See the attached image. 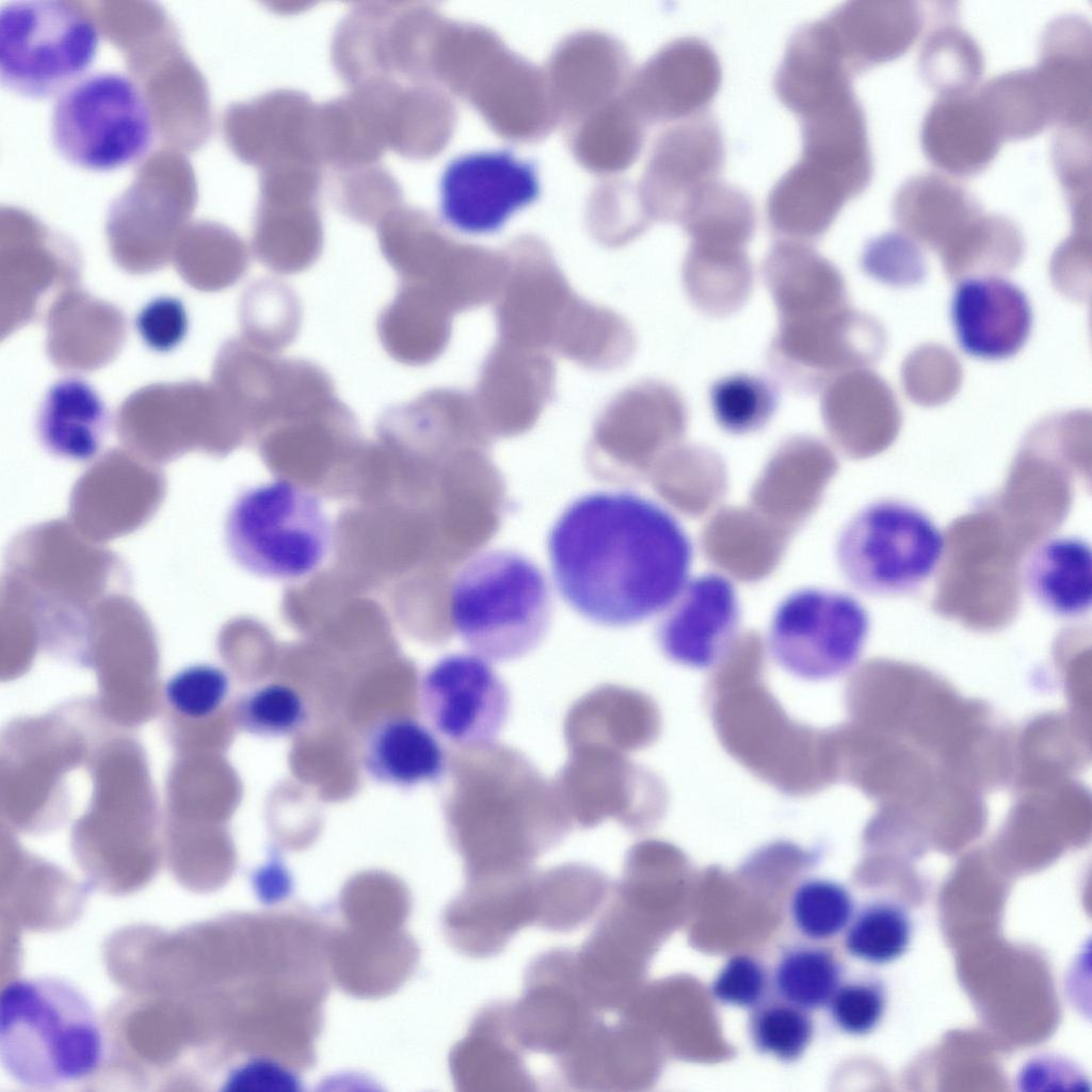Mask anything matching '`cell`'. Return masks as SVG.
Wrapping results in <instances>:
<instances>
[{
  "label": "cell",
  "instance_id": "cell-1",
  "mask_svg": "<svg viewBox=\"0 0 1092 1092\" xmlns=\"http://www.w3.org/2000/svg\"><path fill=\"white\" fill-rule=\"evenodd\" d=\"M562 598L587 620L627 627L664 612L688 579L690 537L656 501L632 492H594L569 503L548 534Z\"/></svg>",
  "mask_w": 1092,
  "mask_h": 1092
},
{
  "label": "cell",
  "instance_id": "cell-2",
  "mask_svg": "<svg viewBox=\"0 0 1092 1092\" xmlns=\"http://www.w3.org/2000/svg\"><path fill=\"white\" fill-rule=\"evenodd\" d=\"M457 748L456 833L466 880L531 870L573 830L552 780L496 740Z\"/></svg>",
  "mask_w": 1092,
  "mask_h": 1092
},
{
  "label": "cell",
  "instance_id": "cell-3",
  "mask_svg": "<svg viewBox=\"0 0 1092 1092\" xmlns=\"http://www.w3.org/2000/svg\"><path fill=\"white\" fill-rule=\"evenodd\" d=\"M105 1039L86 996L57 977L16 979L0 996V1062L28 1088L82 1080L99 1067Z\"/></svg>",
  "mask_w": 1092,
  "mask_h": 1092
},
{
  "label": "cell",
  "instance_id": "cell-4",
  "mask_svg": "<svg viewBox=\"0 0 1092 1092\" xmlns=\"http://www.w3.org/2000/svg\"><path fill=\"white\" fill-rule=\"evenodd\" d=\"M503 257L493 301L497 338L585 367L605 348L614 310L579 296L549 251L534 241L517 242Z\"/></svg>",
  "mask_w": 1092,
  "mask_h": 1092
},
{
  "label": "cell",
  "instance_id": "cell-5",
  "mask_svg": "<svg viewBox=\"0 0 1092 1092\" xmlns=\"http://www.w3.org/2000/svg\"><path fill=\"white\" fill-rule=\"evenodd\" d=\"M454 631L489 661L524 657L543 641L551 595L542 571L509 549L482 551L456 573L450 589Z\"/></svg>",
  "mask_w": 1092,
  "mask_h": 1092
},
{
  "label": "cell",
  "instance_id": "cell-6",
  "mask_svg": "<svg viewBox=\"0 0 1092 1092\" xmlns=\"http://www.w3.org/2000/svg\"><path fill=\"white\" fill-rule=\"evenodd\" d=\"M224 540L232 560L267 579L299 580L324 562L332 528L320 499L288 480L244 489L230 505Z\"/></svg>",
  "mask_w": 1092,
  "mask_h": 1092
},
{
  "label": "cell",
  "instance_id": "cell-7",
  "mask_svg": "<svg viewBox=\"0 0 1092 1092\" xmlns=\"http://www.w3.org/2000/svg\"><path fill=\"white\" fill-rule=\"evenodd\" d=\"M945 537L919 508L879 499L860 509L842 527L836 559L847 581L872 596H900L919 590L936 572Z\"/></svg>",
  "mask_w": 1092,
  "mask_h": 1092
},
{
  "label": "cell",
  "instance_id": "cell-8",
  "mask_svg": "<svg viewBox=\"0 0 1092 1092\" xmlns=\"http://www.w3.org/2000/svg\"><path fill=\"white\" fill-rule=\"evenodd\" d=\"M149 105L127 75L99 71L81 77L58 95L51 140L67 162L110 171L142 158L154 139Z\"/></svg>",
  "mask_w": 1092,
  "mask_h": 1092
},
{
  "label": "cell",
  "instance_id": "cell-9",
  "mask_svg": "<svg viewBox=\"0 0 1092 1092\" xmlns=\"http://www.w3.org/2000/svg\"><path fill=\"white\" fill-rule=\"evenodd\" d=\"M99 32L77 4L18 0L0 11V79L30 98L60 94L81 78L96 58Z\"/></svg>",
  "mask_w": 1092,
  "mask_h": 1092
},
{
  "label": "cell",
  "instance_id": "cell-10",
  "mask_svg": "<svg viewBox=\"0 0 1092 1092\" xmlns=\"http://www.w3.org/2000/svg\"><path fill=\"white\" fill-rule=\"evenodd\" d=\"M869 626L868 612L854 596L828 589H799L775 607L768 628V651L791 675L826 680L856 663Z\"/></svg>",
  "mask_w": 1092,
  "mask_h": 1092
},
{
  "label": "cell",
  "instance_id": "cell-11",
  "mask_svg": "<svg viewBox=\"0 0 1092 1092\" xmlns=\"http://www.w3.org/2000/svg\"><path fill=\"white\" fill-rule=\"evenodd\" d=\"M379 242L399 285L425 291L454 316L493 302L498 292L503 255L457 244L417 219L384 224Z\"/></svg>",
  "mask_w": 1092,
  "mask_h": 1092
},
{
  "label": "cell",
  "instance_id": "cell-12",
  "mask_svg": "<svg viewBox=\"0 0 1092 1092\" xmlns=\"http://www.w3.org/2000/svg\"><path fill=\"white\" fill-rule=\"evenodd\" d=\"M418 695L434 732L455 746L495 740L510 711L507 685L475 653L438 659L422 675Z\"/></svg>",
  "mask_w": 1092,
  "mask_h": 1092
},
{
  "label": "cell",
  "instance_id": "cell-13",
  "mask_svg": "<svg viewBox=\"0 0 1092 1092\" xmlns=\"http://www.w3.org/2000/svg\"><path fill=\"white\" fill-rule=\"evenodd\" d=\"M576 970L574 951L550 949L528 966L523 994L510 1003L512 1032L525 1050L557 1058L598 1019Z\"/></svg>",
  "mask_w": 1092,
  "mask_h": 1092
},
{
  "label": "cell",
  "instance_id": "cell-14",
  "mask_svg": "<svg viewBox=\"0 0 1092 1092\" xmlns=\"http://www.w3.org/2000/svg\"><path fill=\"white\" fill-rule=\"evenodd\" d=\"M535 167L511 151L493 150L457 157L440 179V213L454 229L491 234L537 197Z\"/></svg>",
  "mask_w": 1092,
  "mask_h": 1092
},
{
  "label": "cell",
  "instance_id": "cell-15",
  "mask_svg": "<svg viewBox=\"0 0 1092 1092\" xmlns=\"http://www.w3.org/2000/svg\"><path fill=\"white\" fill-rule=\"evenodd\" d=\"M736 589L726 576L705 573L689 578L657 627L660 649L671 661L709 669L724 657L739 625Z\"/></svg>",
  "mask_w": 1092,
  "mask_h": 1092
},
{
  "label": "cell",
  "instance_id": "cell-16",
  "mask_svg": "<svg viewBox=\"0 0 1092 1092\" xmlns=\"http://www.w3.org/2000/svg\"><path fill=\"white\" fill-rule=\"evenodd\" d=\"M555 385L549 353L497 338L471 395L486 429L516 434L535 423L551 401Z\"/></svg>",
  "mask_w": 1092,
  "mask_h": 1092
},
{
  "label": "cell",
  "instance_id": "cell-17",
  "mask_svg": "<svg viewBox=\"0 0 1092 1092\" xmlns=\"http://www.w3.org/2000/svg\"><path fill=\"white\" fill-rule=\"evenodd\" d=\"M568 759L552 780L574 828H593L607 819L635 829L639 820V771L619 749L568 746Z\"/></svg>",
  "mask_w": 1092,
  "mask_h": 1092
},
{
  "label": "cell",
  "instance_id": "cell-18",
  "mask_svg": "<svg viewBox=\"0 0 1092 1092\" xmlns=\"http://www.w3.org/2000/svg\"><path fill=\"white\" fill-rule=\"evenodd\" d=\"M534 870L466 880L446 913L452 944L466 956L485 959L500 953L521 929L534 925Z\"/></svg>",
  "mask_w": 1092,
  "mask_h": 1092
},
{
  "label": "cell",
  "instance_id": "cell-19",
  "mask_svg": "<svg viewBox=\"0 0 1092 1092\" xmlns=\"http://www.w3.org/2000/svg\"><path fill=\"white\" fill-rule=\"evenodd\" d=\"M951 322L966 354L1000 360L1015 355L1027 342L1032 308L1026 293L1000 276L963 279L953 291Z\"/></svg>",
  "mask_w": 1092,
  "mask_h": 1092
},
{
  "label": "cell",
  "instance_id": "cell-20",
  "mask_svg": "<svg viewBox=\"0 0 1092 1092\" xmlns=\"http://www.w3.org/2000/svg\"><path fill=\"white\" fill-rule=\"evenodd\" d=\"M853 324L845 307L780 321L768 351L773 373L796 392L822 391L854 358Z\"/></svg>",
  "mask_w": 1092,
  "mask_h": 1092
},
{
  "label": "cell",
  "instance_id": "cell-21",
  "mask_svg": "<svg viewBox=\"0 0 1092 1092\" xmlns=\"http://www.w3.org/2000/svg\"><path fill=\"white\" fill-rule=\"evenodd\" d=\"M724 160L722 134L710 114L701 113L668 129L651 167L654 214L677 222L688 202L718 181Z\"/></svg>",
  "mask_w": 1092,
  "mask_h": 1092
},
{
  "label": "cell",
  "instance_id": "cell-22",
  "mask_svg": "<svg viewBox=\"0 0 1092 1092\" xmlns=\"http://www.w3.org/2000/svg\"><path fill=\"white\" fill-rule=\"evenodd\" d=\"M852 75L824 18L798 29L774 78L780 101L799 119L853 94Z\"/></svg>",
  "mask_w": 1092,
  "mask_h": 1092
},
{
  "label": "cell",
  "instance_id": "cell-23",
  "mask_svg": "<svg viewBox=\"0 0 1092 1092\" xmlns=\"http://www.w3.org/2000/svg\"><path fill=\"white\" fill-rule=\"evenodd\" d=\"M454 1081L465 1092H526L535 1080L512 1032L510 1003L493 1002L473 1017L451 1057Z\"/></svg>",
  "mask_w": 1092,
  "mask_h": 1092
},
{
  "label": "cell",
  "instance_id": "cell-24",
  "mask_svg": "<svg viewBox=\"0 0 1092 1092\" xmlns=\"http://www.w3.org/2000/svg\"><path fill=\"white\" fill-rule=\"evenodd\" d=\"M853 76L904 53L922 29L912 2L850 1L824 17Z\"/></svg>",
  "mask_w": 1092,
  "mask_h": 1092
},
{
  "label": "cell",
  "instance_id": "cell-25",
  "mask_svg": "<svg viewBox=\"0 0 1092 1092\" xmlns=\"http://www.w3.org/2000/svg\"><path fill=\"white\" fill-rule=\"evenodd\" d=\"M1053 124L1090 128L1091 31L1080 17L1054 20L1045 30L1034 68Z\"/></svg>",
  "mask_w": 1092,
  "mask_h": 1092
},
{
  "label": "cell",
  "instance_id": "cell-26",
  "mask_svg": "<svg viewBox=\"0 0 1092 1092\" xmlns=\"http://www.w3.org/2000/svg\"><path fill=\"white\" fill-rule=\"evenodd\" d=\"M978 94L940 96L928 111L921 130L927 158L953 175L968 176L985 168L1001 143Z\"/></svg>",
  "mask_w": 1092,
  "mask_h": 1092
},
{
  "label": "cell",
  "instance_id": "cell-27",
  "mask_svg": "<svg viewBox=\"0 0 1092 1092\" xmlns=\"http://www.w3.org/2000/svg\"><path fill=\"white\" fill-rule=\"evenodd\" d=\"M364 770L373 781L412 788L440 781L448 770L435 733L410 717H386L368 730L362 750Z\"/></svg>",
  "mask_w": 1092,
  "mask_h": 1092
},
{
  "label": "cell",
  "instance_id": "cell-28",
  "mask_svg": "<svg viewBox=\"0 0 1092 1092\" xmlns=\"http://www.w3.org/2000/svg\"><path fill=\"white\" fill-rule=\"evenodd\" d=\"M762 276L780 321L844 307L838 271L807 243L780 240L764 260Z\"/></svg>",
  "mask_w": 1092,
  "mask_h": 1092
},
{
  "label": "cell",
  "instance_id": "cell-29",
  "mask_svg": "<svg viewBox=\"0 0 1092 1092\" xmlns=\"http://www.w3.org/2000/svg\"><path fill=\"white\" fill-rule=\"evenodd\" d=\"M1028 595L1046 612L1062 619L1087 614L1092 605V551L1075 535H1056L1035 544L1022 563Z\"/></svg>",
  "mask_w": 1092,
  "mask_h": 1092
},
{
  "label": "cell",
  "instance_id": "cell-30",
  "mask_svg": "<svg viewBox=\"0 0 1092 1092\" xmlns=\"http://www.w3.org/2000/svg\"><path fill=\"white\" fill-rule=\"evenodd\" d=\"M721 65L703 39L686 36L668 45L648 73L653 112L667 119H686L704 113L719 91Z\"/></svg>",
  "mask_w": 1092,
  "mask_h": 1092
},
{
  "label": "cell",
  "instance_id": "cell-31",
  "mask_svg": "<svg viewBox=\"0 0 1092 1092\" xmlns=\"http://www.w3.org/2000/svg\"><path fill=\"white\" fill-rule=\"evenodd\" d=\"M109 415L97 391L85 381L66 378L47 391L37 417V436L52 455L90 461L105 440Z\"/></svg>",
  "mask_w": 1092,
  "mask_h": 1092
},
{
  "label": "cell",
  "instance_id": "cell-32",
  "mask_svg": "<svg viewBox=\"0 0 1092 1092\" xmlns=\"http://www.w3.org/2000/svg\"><path fill=\"white\" fill-rule=\"evenodd\" d=\"M454 315L418 288L399 285L379 315L376 331L386 353L396 362L420 367L436 360L447 349Z\"/></svg>",
  "mask_w": 1092,
  "mask_h": 1092
},
{
  "label": "cell",
  "instance_id": "cell-33",
  "mask_svg": "<svg viewBox=\"0 0 1092 1092\" xmlns=\"http://www.w3.org/2000/svg\"><path fill=\"white\" fill-rule=\"evenodd\" d=\"M850 199L834 180L798 161L768 195V222L781 240L809 244L826 232Z\"/></svg>",
  "mask_w": 1092,
  "mask_h": 1092
},
{
  "label": "cell",
  "instance_id": "cell-34",
  "mask_svg": "<svg viewBox=\"0 0 1092 1092\" xmlns=\"http://www.w3.org/2000/svg\"><path fill=\"white\" fill-rule=\"evenodd\" d=\"M636 1037L626 1019L599 1018L569 1049L558 1057V1074L569 1089L624 1091L638 1082Z\"/></svg>",
  "mask_w": 1092,
  "mask_h": 1092
},
{
  "label": "cell",
  "instance_id": "cell-35",
  "mask_svg": "<svg viewBox=\"0 0 1092 1092\" xmlns=\"http://www.w3.org/2000/svg\"><path fill=\"white\" fill-rule=\"evenodd\" d=\"M609 881L598 869L565 863L534 871V925L555 932L574 930L589 921L605 902Z\"/></svg>",
  "mask_w": 1092,
  "mask_h": 1092
},
{
  "label": "cell",
  "instance_id": "cell-36",
  "mask_svg": "<svg viewBox=\"0 0 1092 1092\" xmlns=\"http://www.w3.org/2000/svg\"><path fill=\"white\" fill-rule=\"evenodd\" d=\"M642 701L633 691L604 685L569 708L564 722L567 746L597 744L625 752L642 744Z\"/></svg>",
  "mask_w": 1092,
  "mask_h": 1092
},
{
  "label": "cell",
  "instance_id": "cell-37",
  "mask_svg": "<svg viewBox=\"0 0 1092 1092\" xmlns=\"http://www.w3.org/2000/svg\"><path fill=\"white\" fill-rule=\"evenodd\" d=\"M682 284L697 309L725 317L740 309L751 294L752 263L744 248L690 244L682 263Z\"/></svg>",
  "mask_w": 1092,
  "mask_h": 1092
},
{
  "label": "cell",
  "instance_id": "cell-38",
  "mask_svg": "<svg viewBox=\"0 0 1092 1092\" xmlns=\"http://www.w3.org/2000/svg\"><path fill=\"white\" fill-rule=\"evenodd\" d=\"M677 222L691 238V244L745 248L756 218L745 192L718 180L688 202Z\"/></svg>",
  "mask_w": 1092,
  "mask_h": 1092
},
{
  "label": "cell",
  "instance_id": "cell-39",
  "mask_svg": "<svg viewBox=\"0 0 1092 1092\" xmlns=\"http://www.w3.org/2000/svg\"><path fill=\"white\" fill-rule=\"evenodd\" d=\"M977 94L1002 141L1033 136L1053 124L1034 68L997 76Z\"/></svg>",
  "mask_w": 1092,
  "mask_h": 1092
},
{
  "label": "cell",
  "instance_id": "cell-40",
  "mask_svg": "<svg viewBox=\"0 0 1092 1092\" xmlns=\"http://www.w3.org/2000/svg\"><path fill=\"white\" fill-rule=\"evenodd\" d=\"M842 975V964L831 949L797 944L778 957L773 985L781 999L809 1012L828 1006Z\"/></svg>",
  "mask_w": 1092,
  "mask_h": 1092
},
{
  "label": "cell",
  "instance_id": "cell-41",
  "mask_svg": "<svg viewBox=\"0 0 1092 1092\" xmlns=\"http://www.w3.org/2000/svg\"><path fill=\"white\" fill-rule=\"evenodd\" d=\"M302 307L294 291L280 280L264 278L252 284L241 303L245 341L278 354L296 338Z\"/></svg>",
  "mask_w": 1092,
  "mask_h": 1092
},
{
  "label": "cell",
  "instance_id": "cell-42",
  "mask_svg": "<svg viewBox=\"0 0 1092 1092\" xmlns=\"http://www.w3.org/2000/svg\"><path fill=\"white\" fill-rule=\"evenodd\" d=\"M894 210L908 226L946 227L960 225L980 213L975 198L960 184L937 174H921L898 190Z\"/></svg>",
  "mask_w": 1092,
  "mask_h": 1092
},
{
  "label": "cell",
  "instance_id": "cell-43",
  "mask_svg": "<svg viewBox=\"0 0 1092 1092\" xmlns=\"http://www.w3.org/2000/svg\"><path fill=\"white\" fill-rule=\"evenodd\" d=\"M918 67L922 79L940 96L964 95L974 92L983 71V59L970 36L947 25L928 36Z\"/></svg>",
  "mask_w": 1092,
  "mask_h": 1092
},
{
  "label": "cell",
  "instance_id": "cell-44",
  "mask_svg": "<svg viewBox=\"0 0 1092 1092\" xmlns=\"http://www.w3.org/2000/svg\"><path fill=\"white\" fill-rule=\"evenodd\" d=\"M912 938V921L898 904L877 901L865 905L848 925L844 946L853 958L876 965L890 963L905 953Z\"/></svg>",
  "mask_w": 1092,
  "mask_h": 1092
},
{
  "label": "cell",
  "instance_id": "cell-45",
  "mask_svg": "<svg viewBox=\"0 0 1092 1092\" xmlns=\"http://www.w3.org/2000/svg\"><path fill=\"white\" fill-rule=\"evenodd\" d=\"M710 405L717 423L736 435L765 427L778 404V392L769 380L739 373L717 381L710 389Z\"/></svg>",
  "mask_w": 1092,
  "mask_h": 1092
},
{
  "label": "cell",
  "instance_id": "cell-46",
  "mask_svg": "<svg viewBox=\"0 0 1092 1092\" xmlns=\"http://www.w3.org/2000/svg\"><path fill=\"white\" fill-rule=\"evenodd\" d=\"M749 1034L758 1053L791 1063L812 1043L814 1022L808 1011L781 998L764 1000L752 1009Z\"/></svg>",
  "mask_w": 1092,
  "mask_h": 1092
},
{
  "label": "cell",
  "instance_id": "cell-47",
  "mask_svg": "<svg viewBox=\"0 0 1092 1092\" xmlns=\"http://www.w3.org/2000/svg\"><path fill=\"white\" fill-rule=\"evenodd\" d=\"M854 914V901L842 884L823 878L802 881L790 900L796 929L813 941H824L844 931Z\"/></svg>",
  "mask_w": 1092,
  "mask_h": 1092
},
{
  "label": "cell",
  "instance_id": "cell-48",
  "mask_svg": "<svg viewBox=\"0 0 1092 1092\" xmlns=\"http://www.w3.org/2000/svg\"><path fill=\"white\" fill-rule=\"evenodd\" d=\"M236 720L245 732L260 737H284L298 732L307 720L300 693L283 682H266L246 692L237 703Z\"/></svg>",
  "mask_w": 1092,
  "mask_h": 1092
},
{
  "label": "cell",
  "instance_id": "cell-49",
  "mask_svg": "<svg viewBox=\"0 0 1092 1092\" xmlns=\"http://www.w3.org/2000/svg\"><path fill=\"white\" fill-rule=\"evenodd\" d=\"M826 1008L831 1022L840 1032L866 1035L884 1016L886 993L883 984L872 978L841 982Z\"/></svg>",
  "mask_w": 1092,
  "mask_h": 1092
},
{
  "label": "cell",
  "instance_id": "cell-50",
  "mask_svg": "<svg viewBox=\"0 0 1092 1092\" xmlns=\"http://www.w3.org/2000/svg\"><path fill=\"white\" fill-rule=\"evenodd\" d=\"M229 691L227 674L210 664L190 665L177 672L165 686L167 702L181 714L204 718L213 713Z\"/></svg>",
  "mask_w": 1092,
  "mask_h": 1092
},
{
  "label": "cell",
  "instance_id": "cell-51",
  "mask_svg": "<svg viewBox=\"0 0 1092 1092\" xmlns=\"http://www.w3.org/2000/svg\"><path fill=\"white\" fill-rule=\"evenodd\" d=\"M768 975L759 960L739 953L726 960L710 986L712 997L722 1005L753 1009L765 1000Z\"/></svg>",
  "mask_w": 1092,
  "mask_h": 1092
},
{
  "label": "cell",
  "instance_id": "cell-52",
  "mask_svg": "<svg viewBox=\"0 0 1092 1092\" xmlns=\"http://www.w3.org/2000/svg\"><path fill=\"white\" fill-rule=\"evenodd\" d=\"M189 319L183 303L170 295L147 302L135 318V328L152 351L165 353L177 348L188 333Z\"/></svg>",
  "mask_w": 1092,
  "mask_h": 1092
},
{
  "label": "cell",
  "instance_id": "cell-53",
  "mask_svg": "<svg viewBox=\"0 0 1092 1092\" xmlns=\"http://www.w3.org/2000/svg\"><path fill=\"white\" fill-rule=\"evenodd\" d=\"M1016 1082L1022 1091L1090 1090L1089 1081L1067 1060L1040 1056L1031 1059L1018 1072Z\"/></svg>",
  "mask_w": 1092,
  "mask_h": 1092
}]
</instances>
